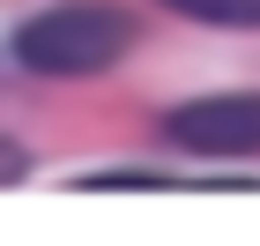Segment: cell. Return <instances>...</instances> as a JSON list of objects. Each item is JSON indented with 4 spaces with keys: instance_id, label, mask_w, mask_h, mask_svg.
I'll use <instances>...</instances> for the list:
<instances>
[{
    "instance_id": "obj_2",
    "label": "cell",
    "mask_w": 260,
    "mask_h": 246,
    "mask_svg": "<svg viewBox=\"0 0 260 246\" xmlns=\"http://www.w3.org/2000/svg\"><path fill=\"white\" fill-rule=\"evenodd\" d=\"M164 142L201 164H245L260 157V90H208L164 112Z\"/></svg>"
},
{
    "instance_id": "obj_1",
    "label": "cell",
    "mask_w": 260,
    "mask_h": 246,
    "mask_svg": "<svg viewBox=\"0 0 260 246\" xmlns=\"http://www.w3.org/2000/svg\"><path fill=\"white\" fill-rule=\"evenodd\" d=\"M15 60L30 75H104V67L119 60L126 45H134V22L119 8H104V0H60V8H38L30 22H15Z\"/></svg>"
},
{
    "instance_id": "obj_4",
    "label": "cell",
    "mask_w": 260,
    "mask_h": 246,
    "mask_svg": "<svg viewBox=\"0 0 260 246\" xmlns=\"http://www.w3.org/2000/svg\"><path fill=\"white\" fill-rule=\"evenodd\" d=\"M171 15L216 22V30H260V0H164Z\"/></svg>"
},
{
    "instance_id": "obj_3",
    "label": "cell",
    "mask_w": 260,
    "mask_h": 246,
    "mask_svg": "<svg viewBox=\"0 0 260 246\" xmlns=\"http://www.w3.org/2000/svg\"><path fill=\"white\" fill-rule=\"evenodd\" d=\"M75 186H89V194H171V172H141V164H112V172H82Z\"/></svg>"
},
{
    "instance_id": "obj_5",
    "label": "cell",
    "mask_w": 260,
    "mask_h": 246,
    "mask_svg": "<svg viewBox=\"0 0 260 246\" xmlns=\"http://www.w3.org/2000/svg\"><path fill=\"white\" fill-rule=\"evenodd\" d=\"M22 172H30V149H22V142H0V186H15Z\"/></svg>"
}]
</instances>
